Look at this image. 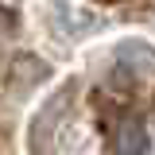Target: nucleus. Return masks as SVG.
I'll return each mask as SVG.
<instances>
[{"label":"nucleus","mask_w":155,"mask_h":155,"mask_svg":"<svg viewBox=\"0 0 155 155\" xmlns=\"http://www.w3.org/2000/svg\"><path fill=\"white\" fill-rule=\"evenodd\" d=\"M109 147L113 155H143L147 151V128L140 116H120L109 128Z\"/></svg>","instance_id":"f257e3e1"},{"label":"nucleus","mask_w":155,"mask_h":155,"mask_svg":"<svg viewBox=\"0 0 155 155\" xmlns=\"http://www.w3.org/2000/svg\"><path fill=\"white\" fill-rule=\"evenodd\" d=\"M12 27H16V16H12L8 8H0V35H4V31H12Z\"/></svg>","instance_id":"f03ea898"}]
</instances>
